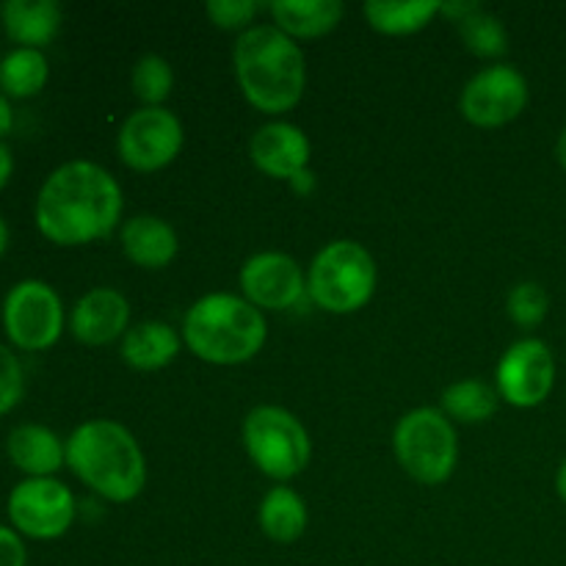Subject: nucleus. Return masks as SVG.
I'll list each match as a JSON object with an SVG mask.
<instances>
[{
	"mask_svg": "<svg viewBox=\"0 0 566 566\" xmlns=\"http://www.w3.org/2000/svg\"><path fill=\"white\" fill-rule=\"evenodd\" d=\"M440 14L451 17L453 25L459 28L464 48L479 59H501L509 50V33L503 22L481 3L462 0V3H442Z\"/></svg>",
	"mask_w": 566,
	"mask_h": 566,
	"instance_id": "nucleus-21",
	"label": "nucleus"
},
{
	"mask_svg": "<svg viewBox=\"0 0 566 566\" xmlns=\"http://www.w3.org/2000/svg\"><path fill=\"white\" fill-rule=\"evenodd\" d=\"M551 313V296L539 282H517L506 296V315L520 329H536Z\"/></svg>",
	"mask_w": 566,
	"mask_h": 566,
	"instance_id": "nucleus-27",
	"label": "nucleus"
},
{
	"mask_svg": "<svg viewBox=\"0 0 566 566\" xmlns=\"http://www.w3.org/2000/svg\"><path fill=\"white\" fill-rule=\"evenodd\" d=\"M119 243L122 254L144 271L166 269L177 258V252H180V238H177L175 227L153 213L127 219L122 224Z\"/></svg>",
	"mask_w": 566,
	"mask_h": 566,
	"instance_id": "nucleus-16",
	"label": "nucleus"
},
{
	"mask_svg": "<svg viewBox=\"0 0 566 566\" xmlns=\"http://www.w3.org/2000/svg\"><path fill=\"white\" fill-rule=\"evenodd\" d=\"M556 158H558V164H562V169L566 171V125H564V130L558 133V142H556Z\"/></svg>",
	"mask_w": 566,
	"mask_h": 566,
	"instance_id": "nucleus-35",
	"label": "nucleus"
},
{
	"mask_svg": "<svg viewBox=\"0 0 566 566\" xmlns=\"http://www.w3.org/2000/svg\"><path fill=\"white\" fill-rule=\"evenodd\" d=\"M528 99L531 88L523 72L517 66L495 61L470 77L459 97V111L470 125L495 130L517 119L528 108Z\"/></svg>",
	"mask_w": 566,
	"mask_h": 566,
	"instance_id": "nucleus-11",
	"label": "nucleus"
},
{
	"mask_svg": "<svg viewBox=\"0 0 566 566\" xmlns=\"http://www.w3.org/2000/svg\"><path fill=\"white\" fill-rule=\"evenodd\" d=\"M556 387V357L539 337L512 343L497 359L495 390L514 409H536Z\"/></svg>",
	"mask_w": 566,
	"mask_h": 566,
	"instance_id": "nucleus-12",
	"label": "nucleus"
},
{
	"mask_svg": "<svg viewBox=\"0 0 566 566\" xmlns=\"http://www.w3.org/2000/svg\"><path fill=\"white\" fill-rule=\"evenodd\" d=\"M50 64L42 50L17 48L0 61V92L9 99L36 97L48 86Z\"/></svg>",
	"mask_w": 566,
	"mask_h": 566,
	"instance_id": "nucleus-25",
	"label": "nucleus"
},
{
	"mask_svg": "<svg viewBox=\"0 0 566 566\" xmlns=\"http://www.w3.org/2000/svg\"><path fill=\"white\" fill-rule=\"evenodd\" d=\"M287 186H291V191L298 193V197H310V193H315V188H318V180H315L313 169H304V171H298L296 177H291V180H287Z\"/></svg>",
	"mask_w": 566,
	"mask_h": 566,
	"instance_id": "nucleus-31",
	"label": "nucleus"
},
{
	"mask_svg": "<svg viewBox=\"0 0 566 566\" xmlns=\"http://www.w3.org/2000/svg\"><path fill=\"white\" fill-rule=\"evenodd\" d=\"M556 492H558V497L566 503V459L558 464V470H556Z\"/></svg>",
	"mask_w": 566,
	"mask_h": 566,
	"instance_id": "nucleus-34",
	"label": "nucleus"
},
{
	"mask_svg": "<svg viewBox=\"0 0 566 566\" xmlns=\"http://www.w3.org/2000/svg\"><path fill=\"white\" fill-rule=\"evenodd\" d=\"M241 440L254 468L280 484L302 475L313 459L310 431L296 415L276 403H260L247 415Z\"/></svg>",
	"mask_w": 566,
	"mask_h": 566,
	"instance_id": "nucleus-6",
	"label": "nucleus"
},
{
	"mask_svg": "<svg viewBox=\"0 0 566 566\" xmlns=\"http://www.w3.org/2000/svg\"><path fill=\"white\" fill-rule=\"evenodd\" d=\"M263 9L265 6L258 3V0H210L205 6L208 20L216 28H221V31H238V36L243 31H249V28H254V17Z\"/></svg>",
	"mask_w": 566,
	"mask_h": 566,
	"instance_id": "nucleus-28",
	"label": "nucleus"
},
{
	"mask_svg": "<svg viewBox=\"0 0 566 566\" xmlns=\"http://www.w3.org/2000/svg\"><path fill=\"white\" fill-rule=\"evenodd\" d=\"M258 525L263 536L276 545H293L302 539L310 525L307 503L291 486H271L258 506Z\"/></svg>",
	"mask_w": 566,
	"mask_h": 566,
	"instance_id": "nucleus-22",
	"label": "nucleus"
},
{
	"mask_svg": "<svg viewBox=\"0 0 566 566\" xmlns=\"http://www.w3.org/2000/svg\"><path fill=\"white\" fill-rule=\"evenodd\" d=\"M11 528L36 542L61 539L75 523V495L59 479H25L11 490L9 503Z\"/></svg>",
	"mask_w": 566,
	"mask_h": 566,
	"instance_id": "nucleus-9",
	"label": "nucleus"
},
{
	"mask_svg": "<svg viewBox=\"0 0 566 566\" xmlns=\"http://www.w3.org/2000/svg\"><path fill=\"white\" fill-rule=\"evenodd\" d=\"M25 542L9 525H0V566H25Z\"/></svg>",
	"mask_w": 566,
	"mask_h": 566,
	"instance_id": "nucleus-30",
	"label": "nucleus"
},
{
	"mask_svg": "<svg viewBox=\"0 0 566 566\" xmlns=\"http://www.w3.org/2000/svg\"><path fill=\"white\" fill-rule=\"evenodd\" d=\"M0 22L11 42L28 50H42L59 36L64 14L55 0H6L0 3Z\"/></svg>",
	"mask_w": 566,
	"mask_h": 566,
	"instance_id": "nucleus-18",
	"label": "nucleus"
},
{
	"mask_svg": "<svg viewBox=\"0 0 566 566\" xmlns=\"http://www.w3.org/2000/svg\"><path fill=\"white\" fill-rule=\"evenodd\" d=\"M392 453L409 479L426 486L446 484L459 462V437L442 409L418 407L392 429Z\"/></svg>",
	"mask_w": 566,
	"mask_h": 566,
	"instance_id": "nucleus-7",
	"label": "nucleus"
},
{
	"mask_svg": "<svg viewBox=\"0 0 566 566\" xmlns=\"http://www.w3.org/2000/svg\"><path fill=\"white\" fill-rule=\"evenodd\" d=\"M6 249H9V227H6V221L0 219V258H3Z\"/></svg>",
	"mask_w": 566,
	"mask_h": 566,
	"instance_id": "nucleus-36",
	"label": "nucleus"
},
{
	"mask_svg": "<svg viewBox=\"0 0 566 566\" xmlns=\"http://www.w3.org/2000/svg\"><path fill=\"white\" fill-rule=\"evenodd\" d=\"M182 348V335L166 321H142L127 329L122 337V359L130 365L133 370L142 374H153V370H164L177 359Z\"/></svg>",
	"mask_w": 566,
	"mask_h": 566,
	"instance_id": "nucleus-19",
	"label": "nucleus"
},
{
	"mask_svg": "<svg viewBox=\"0 0 566 566\" xmlns=\"http://www.w3.org/2000/svg\"><path fill=\"white\" fill-rule=\"evenodd\" d=\"M6 453L28 479H53L66 464V442H61L53 429L39 423H22L11 429Z\"/></svg>",
	"mask_w": 566,
	"mask_h": 566,
	"instance_id": "nucleus-17",
	"label": "nucleus"
},
{
	"mask_svg": "<svg viewBox=\"0 0 566 566\" xmlns=\"http://www.w3.org/2000/svg\"><path fill=\"white\" fill-rule=\"evenodd\" d=\"M130 88L142 108H164L166 99L171 97V88H175V70L164 55H142L130 72Z\"/></svg>",
	"mask_w": 566,
	"mask_h": 566,
	"instance_id": "nucleus-26",
	"label": "nucleus"
},
{
	"mask_svg": "<svg viewBox=\"0 0 566 566\" xmlns=\"http://www.w3.org/2000/svg\"><path fill=\"white\" fill-rule=\"evenodd\" d=\"M11 127H14V111H11L9 97H6V94L0 92V138L9 136Z\"/></svg>",
	"mask_w": 566,
	"mask_h": 566,
	"instance_id": "nucleus-33",
	"label": "nucleus"
},
{
	"mask_svg": "<svg viewBox=\"0 0 566 566\" xmlns=\"http://www.w3.org/2000/svg\"><path fill=\"white\" fill-rule=\"evenodd\" d=\"M66 468L103 501L130 503L147 486V459L130 429L116 420H86L66 440Z\"/></svg>",
	"mask_w": 566,
	"mask_h": 566,
	"instance_id": "nucleus-3",
	"label": "nucleus"
},
{
	"mask_svg": "<svg viewBox=\"0 0 566 566\" xmlns=\"http://www.w3.org/2000/svg\"><path fill=\"white\" fill-rule=\"evenodd\" d=\"M271 20L293 42L321 39L340 25L346 6L340 0H276L269 6Z\"/></svg>",
	"mask_w": 566,
	"mask_h": 566,
	"instance_id": "nucleus-20",
	"label": "nucleus"
},
{
	"mask_svg": "<svg viewBox=\"0 0 566 566\" xmlns=\"http://www.w3.org/2000/svg\"><path fill=\"white\" fill-rule=\"evenodd\" d=\"M232 70L247 103L269 116L293 111L307 92V59L302 44L285 36L274 22L254 25L238 36Z\"/></svg>",
	"mask_w": 566,
	"mask_h": 566,
	"instance_id": "nucleus-2",
	"label": "nucleus"
},
{
	"mask_svg": "<svg viewBox=\"0 0 566 566\" xmlns=\"http://www.w3.org/2000/svg\"><path fill=\"white\" fill-rule=\"evenodd\" d=\"M25 392V374L17 359V354L9 346L0 343V418L20 403Z\"/></svg>",
	"mask_w": 566,
	"mask_h": 566,
	"instance_id": "nucleus-29",
	"label": "nucleus"
},
{
	"mask_svg": "<svg viewBox=\"0 0 566 566\" xmlns=\"http://www.w3.org/2000/svg\"><path fill=\"white\" fill-rule=\"evenodd\" d=\"M130 329V302L116 287H92L70 313V332L83 346H108Z\"/></svg>",
	"mask_w": 566,
	"mask_h": 566,
	"instance_id": "nucleus-14",
	"label": "nucleus"
},
{
	"mask_svg": "<svg viewBox=\"0 0 566 566\" xmlns=\"http://www.w3.org/2000/svg\"><path fill=\"white\" fill-rule=\"evenodd\" d=\"M122 210L125 197L108 169L94 160H66L39 188L33 219L55 247H86L116 230Z\"/></svg>",
	"mask_w": 566,
	"mask_h": 566,
	"instance_id": "nucleus-1",
	"label": "nucleus"
},
{
	"mask_svg": "<svg viewBox=\"0 0 566 566\" xmlns=\"http://www.w3.org/2000/svg\"><path fill=\"white\" fill-rule=\"evenodd\" d=\"M182 346L208 365H243L263 352L269 340L265 315L241 293H208L182 318Z\"/></svg>",
	"mask_w": 566,
	"mask_h": 566,
	"instance_id": "nucleus-4",
	"label": "nucleus"
},
{
	"mask_svg": "<svg viewBox=\"0 0 566 566\" xmlns=\"http://www.w3.org/2000/svg\"><path fill=\"white\" fill-rule=\"evenodd\" d=\"M379 269L363 243L332 241L313 258L307 271V296L332 315L359 313L374 298Z\"/></svg>",
	"mask_w": 566,
	"mask_h": 566,
	"instance_id": "nucleus-5",
	"label": "nucleus"
},
{
	"mask_svg": "<svg viewBox=\"0 0 566 566\" xmlns=\"http://www.w3.org/2000/svg\"><path fill=\"white\" fill-rule=\"evenodd\" d=\"M440 11L442 3H434V0H409V3L368 0L363 6L368 25L385 36H412V33L423 31Z\"/></svg>",
	"mask_w": 566,
	"mask_h": 566,
	"instance_id": "nucleus-24",
	"label": "nucleus"
},
{
	"mask_svg": "<svg viewBox=\"0 0 566 566\" xmlns=\"http://www.w3.org/2000/svg\"><path fill=\"white\" fill-rule=\"evenodd\" d=\"M241 296L260 313L293 310L307 298V274L296 258L285 252H258L238 274Z\"/></svg>",
	"mask_w": 566,
	"mask_h": 566,
	"instance_id": "nucleus-13",
	"label": "nucleus"
},
{
	"mask_svg": "<svg viewBox=\"0 0 566 566\" xmlns=\"http://www.w3.org/2000/svg\"><path fill=\"white\" fill-rule=\"evenodd\" d=\"M11 171H14V158H11V149L0 142V191L9 186Z\"/></svg>",
	"mask_w": 566,
	"mask_h": 566,
	"instance_id": "nucleus-32",
	"label": "nucleus"
},
{
	"mask_svg": "<svg viewBox=\"0 0 566 566\" xmlns=\"http://www.w3.org/2000/svg\"><path fill=\"white\" fill-rule=\"evenodd\" d=\"M442 415L451 423L462 426H479L486 423L492 415L501 407V396H497L495 385H486L481 379H459L446 387L440 398Z\"/></svg>",
	"mask_w": 566,
	"mask_h": 566,
	"instance_id": "nucleus-23",
	"label": "nucleus"
},
{
	"mask_svg": "<svg viewBox=\"0 0 566 566\" xmlns=\"http://www.w3.org/2000/svg\"><path fill=\"white\" fill-rule=\"evenodd\" d=\"M310 155H313V144H310L307 133L293 122H269V125L258 127L249 142V158L271 180H291L298 171L310 169Z\"/></svg>",
	"mask_w": 566,
	"mask_h": 566,
	"instance_id": "nucleus-15",
	"label": "nucleus"
},
{
	"mask_svg": "<svg viewBox=\"0 0 566 566\" xmlns=\"http://www.w3.org/2000/svg\"><path fill=\"white\" fill-rule=\"evenodd\" d=\"M3 329L20 352H48L64 332V304L42 280H22L3 298Z\"/></svg>",
	"mask_w": 566,
	"mask_h": 566,
	"instance_id": "nucleus-8",
	"label": "nucleus"
},
{
	"mask_svg": "<svg viewBox=\"0 0 566 566\" xmlns=\"http://www.w3.org/2000/svg\"><path fill=\"white\" fill-rule=\"evenodd\" d=\"M186 130L177 119L175 111L164 108H138L127 114L116 136V153L119 160L133 171H160L175 164L180 155Z\"/></svg>",
	"mask_w": 566,
	"mask_h": 566,
	"instance_id": "nucleus-10",
	"label": "nucleus"
}]
</instances>
